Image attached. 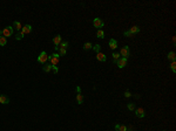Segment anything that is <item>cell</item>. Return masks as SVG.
<instances>
[{
	"mask_svg": "<svg viewBox=\"0 0 176 131\" xmlns=\"http://www.w3.org/2000/svg\"><path fill=\"white\" fill-rule=\"evenodd\" d=\"M48 60L51 61V65L52 66H56L59 63V60H60V55L56 54V53H53L52 55L48 56Z\"/></svg>",
	"mask_w": 176,
	"mask_h": 131,
	"instance_id": "6da1fadb",
	"label": "cell"
},
{
	"mask_svg": "<svg viewBox=\"0 0 176 131\" xmlns=\"http://www.w3.org/2000/svg\"><path fill=\"white\" fill-rule=\"evenodd\" d=\"M22 37H24V34L21 32H19L17 35H15V40H18V41H20V40H22Z\"/></svg>",
	"mask_w": 176,
	"mask_h": 131,
	"instance_id": "603a6c76",
	"label": "cell"
},
{
	"mask_svg": "<svg viewBox=\"0 0 176 131\" xmlns=\"http://www.w3.org/2000/svg\"><path fill=\"white\" fill-rule=\"evenodd\" d=\"M6 43H7V39L1 35L0 36V46H6Z\"/></svg>",
	"mask_w": 176,
	"mask_h": 131,
	"instance_id": "ac0fdd59",
	"label": "cell"
},
{
	"mask_svg": "<svg viewBox=\"0 0 176 131\" xmlns=\"http://www.w3.org/2000/svg\"><path fill=\"white\" fill-rule=\"evenodd\" d=\"M119 129H120V124H116V125H115V130L119 131Z\"/></svg>",
	"mask_w": 176,
	"mask_h": 131,
	"instance_id": "1f68e13d",
	"label": "cell"
},
{
	"mask_svg": "<svg viewBox=\"0 0 176 131\" xmlns=\"http://www.w3.org/2000/svg\"><path fill=\"white\" fill-rule=\"evenodd\" d=\"M96 59H98L99 61H101V62H105L106 60H107V56H106L103 53H98V54H96Z\"/></svg>",
	"mask_w": 176,
	"mask_h": 131,
	"instance_id": "7c38bea8",
	"label": "cell"
},
{
	"mask_svg": "<svg viewBox=\"0 0 176 131\" xmlns=\"http://www.w3.org/2000/svg\"><path fill=\"white\" fill-rule=\"evenodd\" d=\"M93 48V45L90 43V42H86L85 45H83V49L85 50H89V49H92Z\"/></svg>",
	"mask_w": 176,
	"mask_h": 131,
	"instance_id": "2e32d148",
	"label": "cell"
},
{
	"mask_svg": "<svg viewBox=\"0 0 176 131\" xmlns=\"http://www.w3.org/2000/svg\"><path fill=\"white\" fill-rule=\"evenodd\" d=\"M170 68H172L173 73H176V62H175V61H173V62H172V65H170Z\"/></svg>",
	"mask_w": 176,
	"mask_h": 131,
	"instance_id": "484cf974",
	"label": "cell"
},
{
	"mask_svg": "<svg viewBox=\"0 0 176 131\" xmlns=\"http://www.w3.org/2000/svg\"><path fill=\"white\" fill-rule=\"evenodd\" d=\"M76 101H77V104H82L83 103V96H82V94H77Z\"/></svg>",
	"mask_w": 176,
	"mask_h": 131,
	"instance_id": "e0dca14e",
	"label": "cell"
},
{
	"mask_svg": "<svg viewBox=\"0 0 176 131\" xmlns=\"http://www.w3.org/2000/svg\"><path fill=\"white\" fill-rule=\"evenodd\" d=\"M127 60L128 59H124V57H120L117 61H116V65L119 68H124L127 66Z\"/></svg>",
	"mask_w": 176,
	"mask_h": 131,
	"instance_id": "52a82bcc",
	"label": "cell"
},
{
	"mask_svg": "<svg viewBox=\"0 0 176 131\" xmlns=\"http://www.w3.org/2000/svg\"><path fill=\"white\" fill-rule=\"evenodd\" d=\"M93 25H94L95 28H102L105 24H103V21H102L100 18H95L94 21H93Z\"/></svg>",
	"mask_w": 176,
	"mask_h": 131,
	"instance_id": "8992f818",
	"label": "cell"
},
{
	"mask_svg": "<svg viewBox=\"0 0 176 131\" xmlns=\"http://www.w3.org/2000/svg\"><path fill=\"white\" fill-rule=\"evenodd\" d=\"M139 32H140V27H139V26H134V27H132L129 31L123 33V35H124V36H132L133 34H136V33H139Z\"/></svg>",
	"mask_w": 176,
	"mask_h": 131,
	"instance_id": "277c9868",
	"label": "cell"
},
{
	"mask_svg": "<svg viewBox=\"0 0 176 131\" xmlns=\"http://www.w3.org/2000/svg\"><path fill=\"white\" fill-rule=\"evenodd\" d=\"M119 131H127V127H126V125H120Z\"/></svg>",
	"mask_w": 176,
	"mask_h": 131,
	"instance_id": "f1b7e54d",
	"label": "cell"
},
{
	"mask_svg": "<svg viewBox=\"0 0 176 131\" xmlns=\"http://www.w3.org/2000/svg\"><path fill=\"white\" fill-rule=\"evenodd\" d=\"M96 36H98L99 39H103V37H105V33H103V31H102V29H99L98 33H96Z\"/></svg>",
	"mask_w": 176,
	"mask_h": 131,
	"instance_id": "ffe728a7",
	"label": "cell"
},
{
	"mask_svg": "<svg viewBox=\"0 0 176 131\" xmlns=\"http://www.w3.org/2000/svg\"><path fill=\"white\" fill-rule=\"evenodd\" d=\"M53 43L55 45V47H58V46L61 43V36H60V35H55V36L53 37Z\"/></svg>",
	"mask_w": 176,
	"mask_h": 131,
	"instance_id": "30bf717a",
	"label": "cell"
},
{
	"mask_svg": "<svg viewBox=\"0 0 176 131\" xmlns=\"http://www.w3.org/2000/svg\"><path fill=\"white\" fill-rule=\"evenodd\" d=\"M109 48H112V49H116V48H117V41L114 40V39L109 40Z\"/></svg>",
	"mask_w": 176,
	"mask_h": 131,
	"instance_id": "8fae6325",
	"label": "cell"
},
{
	"mask_svg": "<svg viewBox=\"0 0 176 131\" xmlns=\"http://www.w3.org/2000/svg\"><path fill=\"white\" fill-rule=\"evenodd\" d=\"M42 70L46 71V73H49L52 70V65H47V66H43L42 67Z\"/></svg>",
	"mask_w": 176,
	"mask_h": 131,
	"instance_id": "d6986e66",
	"label": "cell"
},
{
	"mask_svg": "<svg viewBox=\"0 0 176 131\" xmlns=\"http://www.w3.org/2000/svg\"><path fill=\"white\" fill-rule=\"evenodd\" d=\"M168 60H170V61H175L176 60V56H175V53L174 52H169L168 53Z\"/></svg>",
	"mask_w": 176,
	"mask_h": 131,
	"instance_id": "9a60e30c",
	"label": "cell"
},
{
	"mask_svg": "<svg viewBox=\"0 0 176 131\" xmlns=\"http://www.w3.org/2000/svg\"><path fill=\"white\" fill-rule=\"evenodd\" d=\"M134 130V128L133 127H129V128H127V131H133Z\"/></svg>",
	"mask_w": 176,
	"mask_h": 131,
	"instance_id": "d6a6232c",
	"label": "cell"
},
{
	"mask_svg": "<svg viewBox=\"0 0 176 131\" xmlns=\"http://www.w3.org/2000/svg\"><path fill=\"white\" fill-rule=\"evenodd\" d=\"M12 27H13V29L15 28V29H18V31H21V28H22V26H21V24H20L19 21H14Z\"/></svg>",
	"mask_w": 176,
	"mask_h": 131,
	"instance_id": "5bb4252c",
	"label": "cell"
},
{
	"mask_svg": "<svg viewBox=\"0 0 176 131\" xmlns=\"http://www.w3.org/2000/svg\"><path fill=\"white\" fill-rule=\"evenodd\" d=\"M135 114H136V116H137L139 118H143V117L146 116V112H144V110H143L142 108L135 109Z\"/></svg>",
	"mask_w": 176,
	"mask_h": 131,
	"instance_id": "9c48e42d",
	"label": "cell"
},
{
	"mask_svg": "<svg viewBox=\"0 0 176 131\" xmlns=\"http://www.w3.org/2000/svg\"><path fill=\"white\" fill-rule=\"evenodd\" d=\"M59 47L60 48H65V49H67V47H68V42L66 41V42H61L60 45H59Z\"/></svg>",
	"mask_w": 176,
	"mask_h": 131,
	"instance_id": "d4e9b609",
	"label": "cell"
},
{
	"mask_svg": "<svg viewBox=\"0 0 176 131\" xmlns=\"http://www.w3.org/2000/svg\"><path fill=\"white\" fill-rule=\"evenodd\" d=\"M120 56H122V57H124V59H128V57L130 56V50H129V47H128V46H124V47L121 48V50H120Z\"/></svg>",
	"mask_w": 176,
	"mask_h": 131,
	"instance_id": "7a4b0ae2",
	"label": "cell"
},
{
	"mask_svg": "<svg viewBox=\"0 0 176 131\" xmlns=\"http://www.w3.org/2000/svg\"><path fill=\"white\" fill-rule=\"evenodd\" d=\"M127 108H128L129 110H135V104H134V103H128Z\"/></svg>",
	"mask_w": 176,
	"mask_h": 131,
	"instance_id": "4316f807",
	"label": "cell"
},
{
	"mask_svg": "<svg viewBox=\"0 0 176 131\" xmlns=\"http://www.w3.org/2000/svg\"><path fill=\"white\" fill-rule=\"evenodd\" d=\"M52 70H53V73H54V74H58V71H59V69H58V67H56V66H52Z\"/></svg>",
	"mask_w": 176,
	"mask_h": 131,
	"instance_id": "83f0119b",
	"label": "cell"
},
{
	"mask_svg": "<svg viewBox=\"0 0 176 131\" xmlns=\"http://www.w3.org/2000/svg\"><path fill=\"white\" fill-rule=\"evenodd\" d=\"M1 35H2V31H0V36H1Z\"/></svg>",
	"mask_w": 176,
	"mask_h": 131,
	"instance_id": "836d02e7",
	"label": "cell"
},
{
	"mask_svg": "<svg viewBox=\"0 0 176 131\" xmlns=\"http://www.w3.org/2000/svg\"><path fill=\"white\" fill-rule=\"evenodd\" d=\"M47 60H48L47 53H46V52H41V54L38 56V62L41 63V65H45V63L47 62Z\"/></svg>",
	"mask_w": 176,
	"mask_h": 131,
	"instance_id": "3957f363",
	"label": "cell"
},
{
	"mask_svg": "<svg viewBox=\"0 0 176 131\" xmlns=\"http://www.w3.org/2000/svg\"><path fill=\"white\" fill-rule=\"evenodd\" d=\"M119 59H120V54H119V53H114V54H113V60H114L115 63H116V61H117Z\"/></svg>",
	"mask_w": 176,
	"mask_h": 131,
	"instance_id": "cb8c5ba5",
	"label": "cell"
},
{
	"mask_svg": "<svg viewBox=\"0 0 176 131\" xmlns=\"http://www.w3.org/2000/svg\"><path fill=\"white\" fill-rule=\"evenodd\" d=\"M76 91H77V94H81V88L80 87H76Z\"/></svg>",
	"mask_w": 176,
	"mask_h": 131,
	"instance_id": "4dcf8cb0",
	"label": "cell"
},
{
	"mask_svg": "<svg viewBox=\"0 0 176 131\" xmlns=\"http://www.w3.org/2000/svg\"><path fill=\"white\" fill-rule=\"evenodd\" d=\"M12 34H13V27L12 26H7L2 29V36H5V37H8Z\"/></svg>",
	"mask_w": 176,
	"mask_h": 131,
	"instance_id": "5b68a950",
	"label": "cell"
},
{
	"mask_svg": "<svg viewBox=\"0 0 176 131\" xmlns=\"http://www.w3.org/2000/svg\"><path fill=\"white\" fill-rule=\"evenodd\" d=\"M58 50H59V55H60V56H64V55L66 54V52H67V49H65V48H60V47H59Z\"/></svg>",
	"mask_w": 176,
	"mask_h": 131,
	"instance_id": "44dd1931",
	"label": "cell"
},
{
	"mask_svg": "<svg viewBox=\"0 0 176 131\" xmlns=\"http://www.w3.org/2000/svg\"><path fill=\"white\" fill-rule=\"evenodd\" d=\"M163 131H166V130H163Z\"/></svg>",
	"mask_w": 176,
	"mask_h": 131,
	"instance_id": "e575fe53",
	"label": "cell"
},
{
	"mask_svg": "<svg viewBox=\"0 0 176 131\" xmlns=\"http://www.w3.org/2000/svg\"><path fill=\"white\" fill-rule=\"evenodd\" d=\"M124 96H126V97H130V96H132V93H130L129 90H126V93H124Z\"/></svg>",
	"mask_w": 176,
	"mask_h": 131,
	"instance_id": "f546056e",
	"label": "cell"
},
{
	"mask_svg": "<svg viewBox=\"0 0 176 131\" xmlns=\"http://www.w3.org/2000/svg\"><path fill=\"white\" fill-rule=\"evenodd\" d=\"M20 32L22 33L24 35H25V34H30V33L32 32V26H31V25H26V26H24V27L21 28Z\"/></svg>",
	"mask_w": 176,
	"mask_h": 131,
	"instance_id": "ba28073f",
	"label": "cell"
},
{
	"mask_svg": "<svg viewBox=\"0 0 176 131\" xmlns=\"http://www.w3.org/2000/svg\"><path fill=\"white\" fill-rule=\"evenodd\" d=\"M0 103L1 104H8L9 103V98L5 95H0Z\"/></svg>",
	"mask_w": 176,
	"mask_h": 131,
	"instance_id": "4fadbf2b",
	"label": "cell"
},
{
	"mask_svg": "<svg viewBox=\"0 0 176 131\" xmlns=\"http://www.w3.org/2000/svg\"><path fill=\"white\" fill-rule=\"evenodd\" d=\"M92 49H94V52H95V53L98 54V53H100V49H101V46H100V45H95V46H94V47H93Z\"/></svg>",
	"mask_w": 176,
	"mask_h": 131,
	"instance_id": "7402d4cb",
	"label": "cell"
}]
</instances>
